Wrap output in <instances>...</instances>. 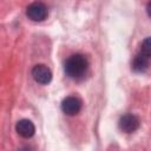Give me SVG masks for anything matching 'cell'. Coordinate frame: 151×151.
Returning a JSON list of instances; mask_svg holds the SVG:
<instances>
[{"instance_id": "obj_1", "label": "cell", "mask_w": 151, "mask_h": 151, "mask_svg": "<svg viewBox=\"0 0 151 151\" xmlns=\"http://www.w3.org/2000/svg\"><path fill=\"white\" fill-rule=\"evenodd\" d=\"M88 67V63L86 57L83 54H73L65 63V72L71 78H80L83 77Z\"/></svg>"}, {"instance_id": "obj_7", "label": "cell", "mask_w": 151, "mask_h": 151, "mask_svg": "<svg viewBox=\"0 0 151 151\" xmlns=\"http://www.w3.org/2000/svg\"><path fill=\"white\" fill-rule=\"evenodd\" d=\"M149 64H150V57H147L146 54L140 52L133 58L132 68H133L134 72H144V71L147 70Z\"/></svg>"}, {"instance_id": "obj_9", "label": "cell", "mask_w": 151, "mask_h": 151, "mask_svg": "<svg viewBox=\"0 0 151 151\" xmlns=\"http://www.w3.org/2000/svg\"><path fill=\"white\" fill-rule=\"evenodd\" d=\"M146 12H147V15L151 18V1L147 4V6H146Z\"/></svg>"}, {"instance_id": "obj_8", "label": "cell", "mask_w": 151, "mask_h": 151, "mask_svg": "<svg viewBox=\"0 0 151 151\" xmlns=\"http://www.w3.org/2000/svg\"><path fill=\"white\" fill-rule=\"evenodd\" d=\"M142 52L144 54H146L147 57L151 58V37L146 38L143 42H142Z\"/></svg>"}, {"instance_id": "obj_6", "label": "cell", "mask_w": 151, "mask_h": 151, "mask_svg": "<svg viewBox=\"0 0 151 151\" xmlns=\"http://www.w3.org/2000/svg\"><path fill=\"white\" fill-rule=\"evenodd\" d=\"M15 130L17 132L24 137V138H31L33 134H34V131H35V127L33 125V123L28 119H21L15 125Z\"/></svg>"}, {"instance_id": "obj_5", "label": "cell", "mask_w": 151, "mask_h": 151, "mask_svg": "<svg viewBox=\"0 0 151 151\" xmlns=\"http://www.w3.org/2000/svg\"><path fill=\"white\" fill-rule=\"evenodd\" d=\"M81 103L77 97H66L61 103V110L67 116H74L80 111Z\"/></svg>"}, {"instance_id": "obj_2", "label": "cell", "mask_w": 151, "mask_h": 151, "mask_svg": "<svg viewBox=\"0 0 151 151\" xmlns=\"http://www.w3.org/2000/svg\"><path fill=\"white\" fill-rule=\"evenodd\" d=\"M26 14L32 21H42L47 18L48 12H47V7L45 6V4L40 1H35L28 5L26 9Z\"/></svg>"}, {"instance_id": "obj_3", "label": "cell", "mask_w": 151, "mask_h": 151, "mask_svg": "<svg viewBox=\"0 0 151 151\" xmlns=\"http://www.w3.org/2000/svg\"><path fill=\"white\" fill-rule=\"evenodd\" d=\"M138 126H139V119L132 113H126L122 116L119 119V129L125 133L134 132L138 129Z\"/></svg>"}, {"instance_id": "obj_4", "label": "cell", "mask_w": 151, "mask_h": 151, "mask_svg": "<svg viewBox=\"0 0 151 151\" xmlns=\"http://www.w3.org/2000/svg\"><path fill=\"white\" fill-rule=\"evenodd\" d=\"M32 76L34 78V80L39 84H48L52 79V73L50 71V68L45 65H37L33 67L32 70Z\"/></svg>"}]
</instances>
